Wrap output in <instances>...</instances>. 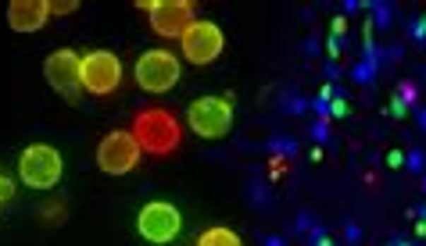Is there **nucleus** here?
<instances>
[{
  "label": "nucleus",
  "instance_id": "1",
  "mask_svg": "<svg viewBox=\"0 0 426 246\" xmlns=\"http://www.w3.org/2000/svg\"><path fill=\"white\" fill-rule=\"evenodd\" d=\"M133 140L140 143L143 154H154V157H169L179 150L183 143V121L165 111V107H147L133 118Z\"/></svg>",
  "mask_w": 426,
  "mask_h": 246
},
{
  "label": "nucleus",
  "instance_id": "2",
  "mask_svg": "<svg viewBox=\"0 0 426 246\" xmlns=\"http://www.w3.org/2000/svg\"><path fill=\"white\" fill-rule=\"evenodd\" d=\"M187 129L201 140H223L233 133V97L204 93L187 104Z\"/></svg>",
  "mask_w": 426,
  "mask_h": 246
},
{
  "label": "nucleus",
  "instance_id": "3",
  "mask_svg": "<svg viewBox=\"0 0 426 246\" xmlns=\"http://www.w3.org/2000/svg\"><path fill=\"white\" fill-rule=\"evenodd\" d=\"M65 175V157L50 143H29L18 154V178L29 190H54Z\"/></svg>",
  "mask_w": 426,
  "mask_h": 246
},
{
  "label": "nucleus",
  "instance_id": "4",
  "mask_svg": "<svg viewBox=\"0 0 426 246\" xmlns=\"http://www.w3.org/2000/svg\"><path fill=\"white\" fill-rule=\"evenodd\" d=\"M133 75H136V86L143 93H169L179 75H183V65H179V57L172 50H162V47H154V50H143L136 57V65H133Z\"/></svg>",
  "mask_w": 426,
  "mask_h": 246
},
{
  "label": "nucleus",
  "instance_id": "5",
  "mask_svg": "<svg viewBox=\"0 0 426 246\" xmlns=\"http://www.w3.org/2000/svg\"><path fill=\"white\" fill-rule=\"evenodd\" d=\"M79 82L90 97H112L122 86V61L112 50H90L79 61Z\"/></svg>",
  "mask_w": 426,
  "mask_h": 246
},
{
  "label": "nucleus",
  "instance_id": "6",
  "mask_svg": "<svg viewBox=\"0 0 426 246\" xmlns=\"http://www.w3.org/2000/svg\"><path fill=\"white\" fill-rule=\"evenodd\" d=\"M136 232H140L147 242H154V246H169V242H176L179 232H183V214H179V207L169 204V200H150V204H143L140 214H136Z\"/></svg>",
  "mask_w": 426,
  "mask_h": 246
},
{
  "label": "nucleus",
  "instance_id": "7",
  "mask_svg": "<svg viewBox=\"0 0 426 246\" xmlns=\"http://www.w3.org/2000/svg\"><path fill=\"white\" fill-rule=\"evenodd\" d=\"M140 157H143V150L129 129H115L97 143V168L104 175H129L140 164Z\"/></svg>",
  "mask_w": 426,
  "mask_h": 246
},
{
  "label": "nucleus",
  "instance_id": "8",
  "mask_svg": "<svg viewBox=\"0 0 426 246\" xmlns=\"http://www.w3.org/2000/svg\"><path fill=\"white\" fill-rule=\"evenodd\" d=\"M79 61H83V54H76V50H54V54H47V61H43L47 86L54 90L58 97H65L69 104H76V100L83 97Z\"/></svg>",
  "mask_w": 426,
  "mask_h": 246
},
{
  "label": "nucleus",
  "instance_id": "9",
  "mask_svg": "<svg viewBox=\"0 0 426 246\" xmlns=\"http://www.w3.org/2000/svg\"><path fill=\"white\" fill-rule=\"evenodd\" d=\"M179 47H183V57L190 61V65H211L219 54H223V47H226V36H223V29L215 25V22H204V18H197L187 32H183V39H179Z\"/></svg>",
  "mask_w": 426,
  "mask_h": 246
},
{
  "label": "nucleus",
  "instance_id": "10",
  "mask_svg": "<svg viewBox=\"0 0 426 246\" xmlns=\"http://www.w3.org/2000/svg\"><path fill=\"white\" fill-rule=\"evenodd\" d=\"M197 22V8L190 0H154L150 29L162 39H183V32Z\"/></svg>",
  "mask_w": 426,
  "mask_h": 246
},
{
  "label": "nucleus",
  "instance_id": "11",
  "mask_svg": "<svg viewBox=\"0 0 426 246\" xmlns=\"http://www.w3.org/2000/svg\"><path fill=\"white\" fill-rule=\"evenodd\" d=\"M50 22L47 0H11L8 4V25L15 32H40Z\"/></svg>",
  "mask_w": 426,
  "mask_h": 246
},
{
  "label": "nucleus",
  "instance_id": "12",
  "mask_svg": "<svg viewBox=\"0 0 426 246\" xmlns=\"http://www.w3.org/2000/svg\"><path fill=\"white\" fill-rule=\"evenodd\" d=\"M194 246H244V239L233 228H226V225H211V228H204L197 235Z\"/></svg>",
  "mask_w": 426,
  "mask_h": 246
},
{
  "label": "nucleus",
  "instance_id": "13",
  "mask_svg": "<svg viewBox=\"0 0 426 246\" xmlns=\"http://www.w3.org/2000/svg\"><path fill=\"white\" fill-rule=\"evenodd\" d=\"M394 97H398V100H401V104H405V107L412 111V107L419 104V86H415L412 79H405V82L398 86V93H394Z\"/></svg>",
  "mask_w": 426,
  "mask_h": 246
},
{
  "label": "nucleus",
  "instance_id": "14",
  "mask_svg": "<svg viewBox=\"0 0 426 246\" xmlns=\"http://www.w3.org/2000/svg\"><path fill=\"white\" fill-rule=\"evenodd\" d=\"M47 8H50V18H58V15L79 11V0H47Z\"/></svg>",
  "mask_w": 426,
  "mask_h": 246
},
{
  "label": "nucleus",
  "instance_id": "15",
  "mask_svg": "<svg viewBox=\"0 0 426 246\" xmlns=\"http://www.w3.org/2000/svg\"><path fill=\"white\" fill-rule=\"evenodd\" d=\"M326 114H330V118H348V114H351V104H348V100L337 93V97L326 104Z\"/></svg>",
  "mask_w": 426,
  "mask_h": 246
},
{
  "label": "nucleus",
  "instance_id": "16",
  "mask_svg": "<svg viewBox=\"0 0 426 246\" xmlns=\"http://www.w3.org/2000/svg\"><path fill=\"white\" fill-rule=\"evenodd\" d=\"M11 200H15V182H11L4 171H0V207L11 204Z\"/></svg>",
  "mask_w": 426,
  "mask_h": 246
},
{
  "label": "nucleus",
  "instance_id": "17",
  "mask_svg": "<svg viewBox=\"0 0 426 246\" xmlns=\"http://www.w3.org/2000/svg\"><path fill=\"white\" fill-rule=\"evenodd\" d=\"M372 75H377V61H369V57H365L362 65L355 68V79H358V82H369Z\"/></svg>",
  "mask_w": 426,
  "mask_h": 246
},
{
  "label": "nucleus",
  "instance_id": "18",
  "mask_svg": "<svg viewBox=\"0 0 426 246\" xmlns=\"http://www.w3.org/2000/svg\"><path fill=\"white\" fill-rule=\"evenodd\" d=\"M40 214H47V221H50V225H54V221L61 225V221H65V204H47Z\"/></svg>",
  "mask_w": 426,
  "mask_h": 246
},
{
  "label": "nucleus",
  "instance_id": "19",
  "mask_svg": "<svg viewBox=\"0 0 426 246\" xmlns=\"http://www.w3.org/2000/svg\"><path fill=\"white\" fill-rule=\"evenodd\" d=\"M341 36H348V18L344 15L333 18V25H330V39H341Z\"/></svg>",
  "mask_w": 426,
  "mask_h": 246
},
{
  "label": "nucleus",
  "instance_id": "20",
  "mask_svg": "<svg viewBox=\"0 0 426 246\" xmlns=\"http://www.w3.org/2000/svg\"><path fill=\"white\" fill-rule=\"evenodd\" d=\"M412 39H419V43L426 39V15H419V18L412 22Z\"/></svg>",
  "mask_w": 426,
  "mask_h": 246
},
{
  "label": "nucleus",
  "instance_id": "21",
  "mask_svg": "<svg viewBox=\"0 0 426 246\" xmlns=\"http://www.w3.org/2000/svg\"><path fill=\"white\" fill-rule=\"evenodd\" d=\"M372 15H377V25H387V22H391V8H387V4H372Z\"/></svg>",
  "mask_w": 426,
  "mask_h": 246
},
{
  "label": "nucleus",
  "instance_id": "22",
  "mask_svg": "<svg viewBox=\"0 0 426 246\" xmlns=\"http://www.w3.org/2000/svg\"><path fill=\"white\" fill-rule=\"evenodd\" d=\"M405 164H408L412 171H422V150H412V154H405Z\"/></svg>",
  "mask_w": 426,
  "mask_h": 246
},
{
  "label": "nucleus",
  "instance_id": "23",
  "mask_svg": "<svg viewBox=\"0 0 426 246\" xmlns=\"http://www.w3.org/2000/svg\"><path fill=\"white\" fill-rule=\"evenodd\" d=\"M401 164H405V154H401V150H391V154H387V168H401Z\"/></svg>",
  "mask_w": 426,
  "mask_h": 246
},
{
  "label": "nucleus",
  "instance_id": "24",
  "mask_svg": "<svg viewBox=\"0 0 426 246\" xmlns=\"http://www.w3.org/2000/svg\"><path fill=\"white\" fill-rule=\"evenodd\" d=\"M312 242H315V246H333V242H330V235H326L323 228H315V232H312Z\"/></svg>",
  "mask_w": 426,
  "mask_h": 246
},
{
  "label": "nucleus",
  "instance_id": "25",
  "mask_svg": "<svg viewBox=\"0 0 426 246\" xmlns=\"http://www.w3.org/2000/svg\"><path fill=\"white\" fill-rule=\"evenodd\" d=\"M312 136H315V140H326V136H330V129H326V118H319V125L312 129Z\"/></svg>",
  "mask_w": 426,
  "mask_h": 246
},
{
  "label": "nucleus",
  "instance_id": "26",
  "mask_svg": "<svg viewBox=\"0 0 426 246\" xmlns=\"http://www.w3.org/2000/svg\"><path fill=\"white\" fill-rule=\"evenodd\" d=\"M391 114H394V118H405V114H408V107H405V104L394 97V100H391Z\"/></svg>",
  "mask_w": 426,
  "mask_h": 246
},
{
  "label": "nucleus",
  "instance_id": "27",
  "mask_svg": "<svg viewBox=\"0 0 426 246\" xmlns=\"http://www.w3.org/2000/svg\"><path fill=\"white\" fill-rule=\"evenodd\" d=\"M415 235H426V221H415Z\"/></svg>",
  "mask_w": 426,
  "mask_h": 246
},
{
  "label": "nucleus",
  "instance_id": "28",
  "mask_svg": "<svg viewBox=\"0 0 426 246\" xmlns=\"http://www.w3.org/2000/svg\"><path fill=\"white\" fill-rule=\"evenodd\" d=\"M419 125L426 129V107H419Z\"/></svg>",
  "mask_w": 426,
  "mask_h": 246
},
{
  "label": "nucleus",
  "instance_id": "29",
  "mask_svg": "<svg viewBox=\"0 0 426 246\" xmlns=\"http://www.w3.org/2000/svg\"><path fill=\"white\" fill-rule=\"evenodd\" d=\"M265 246H283V242H280V239H269V242H265Z\"/></svg>",
  "mask_w": 426,
  "mask_h": 246
},
{
  "label": "nucleus",
  "instance_id": "30",
  "mask_svg": "<svg viewBox=\"0 0 426 246\" xmlns=\"http://www.w3.org/2000/svg\"><path fill=\"white\" fill-rule=\"evenodd\" d=\"M387 246H408V242H398V239H394V242H387Z\"/></svg>",
  "mask_w": 426,
  "mask_h": 246
},
{
  "label": "nucleus",
  "instance_id": "31",
  "mask_svg": "<svg viewBox=\"0 0 426 246\" xmlns=\"http://www.w3.org/2000/svg\"><path fill=\"white\" fill-rule=\"evenodd\" d=\"M422 214H426V207H422Z\"/></svg>",
  "mask_w": 426,
  "mask_h": 246
}]
</instances>
